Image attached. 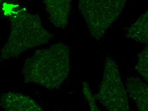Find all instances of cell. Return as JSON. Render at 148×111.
<instances>
[{"label": "cell", "mask_w": 148, "mask_h": 111, "mask_svg": "<svg viewBox=\"0 0 148 111\" xmlns=\"http://www.w3.org/2000/svg\"><path fill=\"white\" fill-rule=\"evenodd\" d=\"M126 37L138 42L148 44V10L128 28Z\"/></svg>", "instance_id": "cell-8"}, {"label": "cell", "mask_w": 148, "mask_h": 111, "mask_svg": "<svg viewBox=\"0 0 148 111\" xmlns=\"http://www.w3.org/2000/svg\"><path fill=\"white\" fill-rule=\"evenodd\" d=\"M135 69L148 83V44L138 55Z\"/></svg>", "instance_id": "cell-9"}, {"label": "cell", "mask_w": 148, "mask_h": 111, "mask_svg": "<svg viewBox=\"0 0 148 111\" xmlns=\"http://www.w3.org/2000/svg\"><path fill=\"white\" fill-rule=\"evenodd\" d=\"M127 0H79L80 12L92 36L101 38L119 18Z\"/></svg>", "instance_id": "cell-3"}, {"label": "cell", "mask_w": 148, "mask_h": 111, "mask_svg": "<svg viewBox=\"0 0 148 111\" xmlns=\"http://www.w3.org/2000/svg\"><path fill=\"white\" fill-rule=\"evenodd\" d=\"M83 93L85 98L89 104L90 110L93 111H99L95 102V97L93 95L89 84L86 82L83 83Z\"/></svg>", "instance_id": "cell-10"}, {"label": "cell", "mask_w": 148, "mask_h": 111, "mask_svg": "<svg viewBox=\"0 0 148 111\" xmlns=\"http://www.w3.org/2000/svg\"><path fill=\"white\" fill-rule=\"evenodd\" d=\"M3 14L9 18L10 32L1 53L2 60L17 57L30 49L47 44L53 36L42 25L40 16L18 4L4 2Z\"/></svg>", "instance_id": "cell-1"}, {"label": "cell", "mask_w": 148, "mask_h": 111, "mask_svg": "<svg viewBox=\"0 0 148 111\" xmlns=\"http://www.w3.org/2000/svg\"><path fill=\"white\" fill-rule=\"evenodd\" d=\"M127 92L117 64L107 58L103 78L95 98L108 110L128 111L130 105Z\"/></svg>", "instance_id": "cell-4"}, {"label": "cell", "mask_w": 148, "mask_h": 111, "mask_svg": "<svg viewBox=\"0 0 148 111\" xmlns=\"http://www.w3.org/2000/svg\"><path fill=\"white\" fill-rule=\"evenodd\" d=\"M70 65L69 48L62 43L37 50L24 63V81L48 89H58L68 77Z\"/></svg>", "instance_id": "cell-2"}, {"label": "cell", "mask_w": 148, "mask_h": 111, "mask_svg": "<svg viewBox=\"0 0 148 111\" xmlns=\"http://www.w3.org/2000/svg\"><path fill=\"white\" fill-rule=\"evenodd\" d=\"M1 106L8 111H42L40 105L28 96L14 92L3 93L0 98Z\"/></svg>", "instance_id": "cell-5"}, {"label": "cell", "mask_w": 148, "mask_h": 111, "mask_svg": "<svg viewBox=\"0 0 148 111\" xmlns=\"http://www.w3.org/2000/svg\"><path fill=\"white\" fill-rule=\"evenodd\" d=\"M126 89L130 97L135 102L139 110L148 111V85L138 77L127 80Z\"/></svg>", "instance_id": "cell-7"}, {"label": "cell", "mask_w": 148, "mask_h": 111, "mask_svg": "<svg viewBox=\"0 0 148 111\" xmlns=\"http://www.w3.org/2000/svg\"><path fill=\"white\" fill-rule=\"evenodd\" d=\"M9 1V0H1V3L4 2H7V1Z\"/></svg>", "instance_id": "cell-11"}, {"label": "cell", "mask_w": 148, "mask_h": 111, "mask_svg": "<svg viewBox=\"0 0 148 111\" xmlns=\"http://www.w3.org/2000/svg\"><path fill=\"white\" fill-rule=\"evenodd\" d=\"M50 21L55 27L66 28L71 10L72 0H43Z\"/></svg>", "instance_id": "cell-6"}]
</instances>
